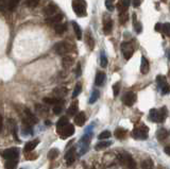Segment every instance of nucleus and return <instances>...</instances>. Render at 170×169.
Wrapping results in <instances>:
<instances>
[{"label": "nucleus", "mask_w": 170, "mask_h": 169, "mask_svg": "<svg viewBox=\"0 0 170 169\" xmlns=\"http://www.w3.org/2000/svg\"><path fill=\"white\" fill-rule=\"evenodd\" d=\"M167 117V109L163 106L161 110H156V109H152L150 110V119L154 123H163Z\"/></svg>", "instance_id": "f257e3e1"}, {"label": "nucleus", "mask_w": 170, "mask_h": 169, "mask_svg": "<svg viewBox=\"0 0 170 169\" xmlns=\"http://www.w3.org/2000/svg\"><path fill=\"white\" fill-rule=\"evenodd\" d=\"M73 10L79 17H85L87 15L86 12V2L85 0H73Z\"/></svg>", "instance_id": "f03ea898"}, {"label": "nucleus", "mask_w": 170, "mask_h": 169, "mask_svg": "<svg viewBox=\"0 0 170 169\" xmlns=\"http://www.w3.org/2000/svg\"><path fill=\"white\" fill-rule=\"evenodd\" d=\"M118 160L128 169H137L136 168V163L135 161H134V158L127 152H123L121 154L118 155Z\"/></svg>", "instance_id": "7ed1b4c3"}, {"label": "nucleus", "mask_w": 170, "mask_h": 169, "mask_svg": "<svg viewBox=\"0 0 170 169\" xmlns=\"http://www.w3.org/2000/svg\"><path fill=\"white\" fill-rule=\"evenodd\" d=\"M148 132H149V128L147 126H141L139 128H136L133 130V137L136 139H147L148 138Z\"/></svg>", "instance_id": "20e7f679"}, {"label": "nucleus", "mask_w": 170, "mask_h": 169, "mask_svg": "<svg viewBox=\"0 0 170 169\" xmlns=\"http://www.w3.org/2000/svg\"><path fill=\"white\" fill-rule=\"evenodd\" d=\"M53 49H54L55 53L59 54V56H65V54H67L73 50V47L67 43H58L55 44Z\"/></svg>", "instance_id": "39448f33"}, {"label": "nucleus", "mask_w": 170, "mask_h": 169, "mask_svg": "<svg viewBox=\"0 0 170 169\" xmlns=\"http://www.w3.org/2000/svg\"><path fill=\"white\" fill-rule=\"evenodd\" d=\"M121 51L123 53V56H125V60H130L132 58L133 53H134V47L131 43H125L121 44Z\"/></svg>", "instance_id": "423d86ee"}, {"label": "nucleus", "mask_w": 170, "mask_h": 169, "mask_svg": "<svg viewBox=\"0 0 170 169\" xmlns=\"http://www.w3.org/2000/svg\"><path fill=\"white\" fill-rule=\"evenodd\" d=\"M2 157L6 158V160H15V158H18L19 157V151L17 148H10V149L4 150L1 153Z\"/></svg>", "instance_id": "0eeeda50"}, {"label": "nucleus", "mask_w": 170, "mask_h": 169, "mask_svg": "<svg viewBox=\"0 0 170 169\" xmlns=\"http://www.w3.org/2000/svg\"><path fill=\"white\" fill-rule=\"evenodd\" d=\"M61 133V137L62 138H67V137H70L71 135L74 133V127L73 124H70V123H67L66 126H64L63 128L59 129Z\"/></svg>", "instance_id": "6e6552de"}, {"label": "nucleus", "mask_w": 170, "mask_h": 169, "mask_svg": "<svg viewBox=\"0 0 170 169\" xmlns=\"http://www.w3.org/2000/svg\"><path fill=\"white\" fill-rule=\"evenodd\" d=\"M60 10H59V7L55 6V4H49V6L45 9V15H46V18L48 19H51L52 17L56 16L58 14H60Z\"/></svg>", "instance_id": "1a4fd4ad"}, {"label": "nucleus", "mask_w": 170, "mask_h": 169, "mask_svg": "<svg viewBox=\"0 0 170 169\" xmlns=\"http://www.w3.org/2000/svg\"><path fill=\"white\" fill-rule=\"evenodd\" d=\"M136 99H137V96H136L135 93L128 92V93L125 94V96H123L122 101H123V103H125V105L132 106L134 103L136 102Z\"/></svg>", "instance_id": "9d476101"}, {"label": "nucleus", "mask_w": 170, "mask_h": 169, "mask_svg": "<svg viewBox=\"0 0 170 169\" xmlns=\"http://www.w3.org/2000/svg\"><path fill=\"white\" fill-rule=\"evenodd\" d=\"M156 81H158V86L161 87L162 93H163V94H168L169 93L170 87H169L168 83H167L166 78H165L164 76H158V78H156Z\"/></svg>", "instance_id": "9b49d317"}, {"label": "nucleus", "mask_w": 170, "mask_h": 169, "mask_svg": "<svg viewBox=\"0 0 170 169\" xmlns=\"http://www.w3.org/2000/svg\"><path fill=\"white\" fill-rule=\"evenodd\" d=\"M24 120L27 121V123H30V124H34V123H38L37 117L35 115H33V114L31 113V111L28 110V109H25V118H24Z\"/></svg>", "instance_id": "f8f14e48"}, {"label": "nucleus", "mask_w": 170, "mask_h": 169, "mask_svg": "<svg viewBox=\"0 0 170 169\" xmlns=\"http://www.w3.org/2000/svg\"><path fill=\"white\" fill-rule=\"evenodd\" d=\"M112 29H113V22L112 19L105 15L104 16V19H103V32L105 34H110L112 32Z\"/></svg>", "instance_id": "ddd939ff"}, {"label": "nucleus", "mask_w": 170, "mask_h": 169, "mask_svg": "<svg viewBox=\"0 0 170 169\" xmlns=\"http://www.w3.org/2000/svg\"><path fill=\"white\" fill-rule=\"evenodd\" d=\"M131 0H119L117 3V10L119 11V13L122 12H127L129 6H130Z\"/></svg>", "instance_id": "4468645a"}, {"label": "nucleus", "mask_w": 170, "mask_h": 169, "mask_svg": "<svg viewBox=\"0 0 170 169\" xmlns=\"http://www.w3.org/2000/svg\"><path fill=\"white\" fill-rule=\"evenodd\" d=\"M85 120H86V116H85L84 112H80L74 117V123L79 127H82L85 123Z\"/></svg>", "instance_id": "2eb2a0df"}, {"label": "nucleus", "mask_w": 170, "mask_h": 169, "mask_svg": "<svg viewBox=\"0 0 170 169\" xmlns=\"http://www.w3.org/2000/svg\"><path fill=\"white\" fill-rule=\"evenodd\" d=\"M74 160H76V157H74V149H70L67 151V153L65 154V161L66 164L68 166L73 165L74 163Z\"/></svg>", "instance_id": "dca6fc26"}, {"label": "nucleus", "mask_w": 170, "mask_h": 169, "mask_svg": "<svg viewBox=\"0 0 170 169\" xmlns=\"http://www.w3.org/2000/svg\"><path fill=\"white\" fill-rule=\"evenodd\" d=\"M40 142L38 139H34V140H31V142H28L25 146V152H31L36 148V146Z\"/></svg>", "instance_id": "f3484780"}, {"label": "nucleus", "mask_w": 170, "mask_h": 169, "mask_svg": "<svg viewBox=\"0 0 170 169\" xmlns=\"http://www.w3.org/2000/svg\"><path fill=\"white\" fill-rule=\"evenodd\" d=\"M149 69H150V66H149V62L145 56L141 58V64H140V71L143 75H146L149 72Z\"/></svg>", "instance_id": "a211bd4d"}, {"label": "nucleus", "mask_w": 170, "mask_h": 169, "mask_svg": "<svg viewBox=\"0 0 170 169\" xmlns=\"http://www.w3.org/2000/svg\"><path fill=\"white\" fill-rule=\"evenodd\" d=\"M105 79H106V76H105L104 72H98L96 79H95V84L97 86H102L105 82Z\"/></svg>", "instance_id": "6ab92c4d"}, {"label": "nucleus", "mask_w": 170, "mask_h": 169, "mask_svg": "<svg viewBox=\"0 0 170 169\" xmlns=\"http://www.w3.org/2000/svg\"><path fill=\"white\" fill-rule=\"evenodd\" d=\"M85 41H86V45L88 46V48L91 49V50H92L95 47V41L89 31H87V33L85 34Z\"/></svg>", "instance_id": "aec40b11"}, {"label": "nucleus", "mask_w": 170, "mask_h": 169, "mask_svg": "<svg viewBox=\"0 0 170 169\" xmlns=\"http://www.w3.org/2000/svg\"><path fill=\"white\" fill-rule=\"evenodd\" d=\"M67 92H68V90H67V88H65V87H58L53 90V94L56 96L55 98L61 99V98H63L65 95H67Z\"/></svg>", "instance_id": "412c9836"}, {"label": "nucleus", "mask_w": 170, "mask_h": 169, "mask_svg": "<svg viewBox=\"0 0 170 169\" xmlns=\"http://www.w3.org/2000/svg\"><path fill=\"white\" fill-rule=\"evenodd\" d=\"M32 133H33V130L31 124L28 123L27 121L22 120V134H25V136H27V135L32 134Z\"/></svg>", "instance_id": "4be33fe9"}, {"label": "nucleus", "mask_w": 170, "mask_h": 169, "mask_svg": "<svg viewBox=\"0 0 170 169\" xmlns=\"http://www.w3.org/2000/svg\"><path fill=\"white\" fill-rule=\"evenodd\" d=\"M169 135H170L169 132L167 131L166 129H159L158 131V133H156V136H158V140H164V139L168 138Z\"/></svg>", "instance_id": "5701e85b"}, {"label": "nucleus", "mask_w": 170, "mask_h": 169, "mask_svg": "<svg viewBox=\"0 0 170 169\" xmlns=\"http://www.w3.org/2000/svg\"><path fill=\"white\" fill-rule=\"evenodd\" d=\"M54 30L58 34L62 35L65 33V31H67V27H66V25H64V23L59 22V23H55L54 25Z\"/></svg>", "instance_id": "b1692460"}, {"label": "nucleus", "mask_w": 170, "mask_h": 169, "mask_svg": "<svg viewBox=\"0 0 170 169\" xmlns=\"http://www.w3.org/2000/svg\"><path fill=\"white\" fill-rule=\"evenodd\" d=\"M71 25H73V31H74V34H76L77 38H78L79 41H81L82 40V30H81V28H80V26L76 22H73Z\"/></svg>", "instance_id": "393cba45"}, {"label": "nucleus", "mask_w": 170, "mask_h": 169, "mask_svg": "<svg viewBox=\"0 0 170 169\" xmlns=\"http://www.w3.org/2000/svg\"><path fill=\"white\" fill-rule=\"evenodd\" d=\"M127 136V130L122 129V128H118L115 130V137L118 139H123Z\"/></svg>", "instance_id": "a878e982"}, {"label": "nucleus", "mask_w": 170, "mask_h": 169, "mask_svg": "<svg viewBox=\"0 0 170 169\" xmlns=\"http://www.w3.org/2000/svg\"><path fill=\"white\" fill-rule=\"evenodd\" d=\"M78 108H79V105H78V101H74V102H73L70 104V106L68 108V110H67V113H68V115H70V116H73L74 114L78 112Z\"/></svg>", "instance_id": "bb28decb"}, {"label": "nucleus", "mask_w": 170, "mask_h": 169, "mask_svg": "<svg viewBox=\"0 0 170 169\" xmlns=\"http://www.w3.org/2000/svg\"><path fill=\"white\" fill-rule=\"evenodd\" d=\"M141 168L143 169H154V164L151 158H146L141 163Z\"/></svg>", "instance_id": "cd10ccee"}, {"label": "nucleus", "mask_w": 170, "mask_h": 169, "mask_svg": "<svg viewBox=\"0 0 170 169\" xmlns=\"http://www.w3.org/2000/svg\"><path fill=\"white\" fill-rule=\"evenodd\" d=\"M18 164V158L15 160H7L6 162V169H16V166Z\"/></svg>", "instance_id": "c85d7f7f"}, {"label": "nucleus", "mask_w": 170, "mask_h": 169, "mask_svg": "<svg viewBox=\"0 0 170 169\" xmlns=\"http://www.w3.org/2000/svg\"><path fill=\"white\" fill-rule=\"evenodd\" d=\"M73 65V59L71 56H64L63 58V66L64 68H69Z\"/></svg>", "instance_id": "c756f323"}, {"label": "nucleus", "mask_w": 170, "mask_h": 169, "mask_svg": "<svg viewBox=\"0 0 170 169\" xmlns=\"http://www.w3.org/2000/svg\"><path fill=\"white\" fill-rule=\"evenodd\" d=\"M111 145H112V142H99L96 146H95V149L102 150V149H105V148L110 147Z\"/></svg>", "instance_id": "7c9ffc66"}, {"label": "nucleus", "mask_w": 170, "mask_h": 169, "mask_svg": "<svg viewBox=\"0 0 170 169\" xmlns=\"http://www.w3.org/2000/svg\"><path fill=\"white\" fill-rule=\"evenodd\" d=\"M19 1L20 0H7V9H9L10 11H13V10L17 7V4H18Z\"/></svg>", "instance_id": "2f4dec72"}, {"label": "nucleus", "mask_w": 170, "mask_h": 169, "mask_svg": "<svg viewBox=\"0 0 170 169\" xmlns=\"http://www.w3.org/2000/svg\"><path fill=\"white\" fill-rule=\"evenodd\" d=\"M62 99H59V98H44V102H46L47 104H58L59 102H61Z\"/></svg>", "instance_id": "473e14b6"}, {"label": "nucleus", "mask_w": 170, "mask_h": 169, "mask_svg": "<svg viewBox=\"0 0 170 169\" xmlns=\"http://www.w3.org/2000/svg\"><path fill=\"white\" fill-rule=\"evenodd\" d=\"M69 121H68V118H67L66 116H64V117H62V118H60V120L58 121V123H56V128L58 129H61V128H63L64 126H66L67 123H68Z\"/></svg>", "instance_id": "72a5a7b5"}, {"label": "nucleus", "mask_w": 170, "mask_h": 169, "mask_svg": "<svg viewBox=\"0 0 170 169\" xmlns=\"http://www.w3.org/2000/svg\"><path fill=\"white\" fill-rule=\"evenodd\" d=\"M99 97H100V93H99V90L95 89L94 92H92V96H91V99H89V103H95L98 99H99Z\"/></svg>", "instance_id": "f704fd0d"}, {"label": "nucleus", "mask_w": 170, "mask_h": 169, "mask_svg": "<svg viewBox=\"0 0 170 169\" xmlns=\"http://www.w3.org/2000/svg\"><path fill=\"white\" fill-rule=\"evenodd\" d=\"M162 31H163V33L165 35L170 37V23L166 22V23H164V25H162Z\"/></svg>", "instance_id": "c9c22d12"}, {"label": "nucleus", "mask_w": 170, "mask_h": 169, "mask_svg": "<svg viewBox=\"0 0 170 169\" xmlns=\"http://www.w3.org/2000/svg\"><path fill=\"white\" fill-rule=\"evenodd\" d=\"M128 19H129V16L127 12L119 13V22L121 23V25H125V23L128 22Z\"/></svg>", "instance_id": "e433bc0d"}, {"label": "nucleus", "mask_w": 170, "mask_h": 169, "mask_svg": "<svg viewBox=\"0 0 170 169\" xmlns=\"http://www.w3.org/2000/svg\"><path fill=\"white\" fill-rule=\"evenodd\" d=\"M40 0H26V6L29 7H36L40 3Z\"/></svg>", "instance_id": "4c0bfd02"}, {"label": "nucleus", "mask_w": 170, "mask_h": 169, "mask_svg": "<svg viewBox=\"0 0 170 169\" xmlns=\"http://www.w3.org/2000/svg\"><path fill=\"white\" fill-rule=\"evenodd\" d=\"M59 157V151L56 149H51L48 153V158L49 160H54Z\"/></svg>", "instance_id": "58836bf2"}, {"label": "nucleus", "mask_w": 170, "mask_h": 169, "mask_svg": "<svg viewBox=\"0 0 170 169\" xmlns=\"http://www.w3.org/2000/svg\"><path fill=\"white\" fill-rule=\"evenodd\" d=\"M62 110H63V100H62L61 102H59L58 104L54 105V108H53V113H54V114H61Z\"/></svg>", "instance_id": "ea45409f"}, {"label": "nucleus", "mask_w": 170, "mask_h": 169, "mask_svg": "<svg viewBox=\"0 0 170 169\" xmlns=\"http://www.w3.org/2000/svg\"><path fill=\"white\" fill-rule=\"evenodd\" d=\"M81 92H82V86H81V84H80V83H78V84L76 85V87H74V90H73V98L78 97Z\"/></svg>", "instance_id": "a19ab883"}, {"label": "nucleus", "mask_w": 170, "mask_h": 169, "mask_svg": "<svg viewBox=\"0 0 170 169\" xmlns=\"http://www.w3.org/2000/svg\"><path fill=\"white\" fill-rule=\"evenodd\" d=\"M111 132L110 131H103V132H101V133L99 134V136H98V138L99 139H106V138H110L111 137Z\"/></svg>", "instance_id": "79ce46f5"}, {"label": "nucleus", "mask_w": 170, "mask_h": 169, "mask_svg": "<svg viewBox=\"0 0 170 169\" xmlns=\"http://www.w3.org/2000/svg\"><path fill=\"white\" fill-rule=\"evenodd\" d=\"M119 90H120V83L117 82L113 85V93H114V97H117L118 94H119Z\"/></svg>", "instance_id": "37998d69"}, {"label": "nucleus", "mask_w": 170, "mask_h": 169, "mask_svg": "<svg viewBox=\"0 0 170 169\" xmlns=\"http://www.w3.org/2000/svg\"><path fill=\"white\" fill-rule=\"evenodd\" d=\"M100 65L102 67H106L107 65V59H106V56H105L104 52L101 53V58H100Z\"/></svg>", "instance_id": "c03bdc74"}, {"label": "nucleus", "mask_w": 170, "mask_h": 169, "mask_svg": "<svg viewBox=\"0 0 170 169\" xmlns=\"http://www.w3.org/2000/svg\"><path fill=\"white\" fill-rule=\"evenodd\" d=\"M134 28H135L136 33H140L143 31V27H141V23L140 22H136L134 20Z\"/></svg>", "instance_id": "a18cd8bd"}, {"label": "nucleus", "mask_w": 170, "mask_h": 169, "mask_svg": "<svg viewBox=\"0 0 170 169\" xmlns=\"http://www.w3.org/2000/svg\"><path fill=\"white\" fill-rule=\"evenodd\" d=\"M105 7L109 11H114V6H113V2L111 0H106L105 1Z\"/></svg>", "instance_id": "49530a36"}, {"label": "nucleus", "mask_w": 170, "mask_h": 169, "mask_svg": "<svg viewBox=\"0 0 170 169\" xmlns=\"http://www.w3.org/2000/svg\"><path fill=\"white\" fill-rule=\"evenodd\" d=\"M76 75L77 77H80L82 75V70H81V64L78 63L77 64V68H76Z\"/></svg>", "instance_id": "de8ad7c7"}, {"label": "nucleus", "mask_w": 170, "mask_h": 169, "mask_svg": "<svg viewBox=\"0 0 170 169\" xmlns=\"http://www.w3.org/2000/svg\"><path fill=\"white\" fill-rule=\"evenodd\" d=\"M7 0H0V9H3L4 7H7Z\"/></svg>", "instance_id": "09e8293b"}, {"label": "nucleus", "mask_w": 170, "mask_h": 169, "mask_svg": "<svg viewBox=\"0 0 170 169\" xmlns=\"http://www.w3.org/2000/svg\"><path fill=\"white\" fill-rule=\"evenodd\" d=\"M140 6V0H133V7H138Z\"/></svg>", "instance_id": "8fccbe9b"}, {"label": "nucleus", "mask_w": 170, "mask_h": 169, "mask_svg": "<svg viewBox=\"0 0 170 169\" xmlns=\"http://www.w3.org/2000/svg\"><path fill=\"white\" fill-rule=\"evenodd\" d=\"M164 151H165V153H166V154H168L169 157H170V145H168V146L165 147Z\"/></svg>", "instance_id": "3c124183"}, {"label": "nucleus", "mask_w": 170, "mask_h": 169, "mask_svg": "<svg viewBox=\"0 0 170 169\" xmlns=\"http://www.w3.org/2000/svg\"><path fill=\"white\" fill-rule=\"evenodd\" d=\"M155 30H156V31H161V30H162V25H161V23H156Z\"/></svg>", "instance_id": "603ef678"}, {"label": "nucleus", "mask_w": 170, "mask_h": 169, "mask_svg": "<svg viewBox=\"0 0 170 169\" xmlns=\"http://www.w3.org/2000/svg\"><path fill=\"white\" fill-rule=\"evenodd\" d=\"M2 126H3V123H2V117L0 115V132H1L2 130Z\"/></svg>", "instance_id": "864d4df0"}, {"label": "nucleus", "mask_w": 170, "mask_h": 169, "mask_svg": "<svg viewBox=\"0 0 170 169\" xmlns=\"http://www.w3.org/2000/svg\"><path fill=\"white\" fill-rule=\"evenodd\" d=\"M46 123H47V126H50L51 123H50V121H46Z\"/></svg>", "instance_id": "5fc2aeb1"}, {"label": "nucleus", "mask_w": 170, "mask_h": 169, "mask_svg": "<svg viewBox=\"0 0 170 169\" xmlns=\"http://www.w3.org/2000/svg\"><path fill=\"white\" fill-rule=\"evenodd\" d=\"M162 1H163V2H166V1H167V0H162Z\"/></svg>", "instance_id": "6e6d98bb"}, {"label": "nucleus", "mask_w": 170, "mask_h": 169, "mask_svg": "<svg viewBox=\"0 0 170 169\" xmlns=\"http://www.w3.org/2000/svg\"><path fill=\"white\" fill-rule=\"evenodd\" d=\"M111 1H114V0H111Z\"/></svg>", "instance_id": "4d7b16f0"}]
</instances>
